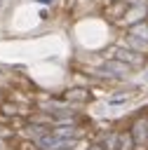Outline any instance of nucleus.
<instances>
[{"label":"nucleus","mask_w":148,"mask_h":150,"mask_svg":"<svg viewBox=\"0 0 148 150\" xmlns=\"http://www.w3.org/2000/svg\"><path fill=\"white\" fill-rule=\"evenodd\" d=\"M35 2H54V0H35Z\"/></svg>","instance_id":"f257e3e1"}]
</instances>
